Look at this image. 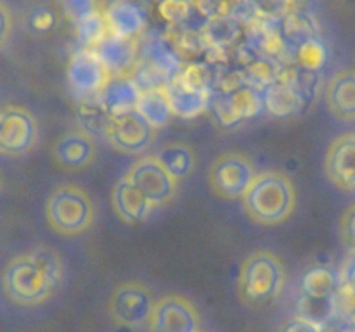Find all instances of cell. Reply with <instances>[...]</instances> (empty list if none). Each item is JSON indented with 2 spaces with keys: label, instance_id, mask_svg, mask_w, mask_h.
Instances as JSON below:
<instances>
[{
  "label": "cell",
  "instance_id": "cell-1",
  "mask_svg": "<svg viewBox=\"0 0 355 332\" xmlns=\"http://www.w3.org/2000/svg\"><path fill=\"white\" fill-rule=\"evenodd\" d=\"M64 275L62 258L54 248L38 246L14 256L2 273L7 297L19 306L45 303L58 290Z\"/></svg>",
  "mask_w": 355,
  "mask_h": 332
},
{
  "label": "cell",
  "instance_id": "cell-2",
  "mask_svg": "<svg viewBox=\"0 0 355 332\" xmlns=\"http://www.w3.org/2000/svg\"><path fill=\"white\" fill-rule=\"evenodd\" d=\"M241 201L250 220L263 227H274L293 214L297 206V189L286 173L269 169L257 173Z\"/></svg>",
  "mask_w": 355,
  "mask_h": 332
},
{
  "label": "cell",
  "instance_id": "cell-3",
  "mask_svg": "<svg viewBox=\"0 0 355 332\" xmlns=\"http://www.w3.org/2000/svg\"><path fill=\"white\" fill-rule=\"evenodd\" d=\"M286 284L279 256L260 249L246 256L238 273V296L246 306H263L277 299Z\"/></svg>",
  "mask_w": 355,
  "mask_h": 332
},
{
  "label": "cell",
  "instance_id": "cell-4",
  "mask_svg": "<svg viewBox=\"0 0 355 332\" xmlns=\"http://www.w3.org/2000/svg\"><path fill=\"white\" fill-rule=\"evenodd\" d=\"M45 220L61 235L75 237L89 230L96 220V204L85 189L73 183L55 187L45 203Z\"/></svg>",
  "mask_w": 355,
  "mask_h": 332
},
{
  "label": "cell",
  "instance_id": "cell-5",
  "mask_svg": "<svg viewBox=\"0 0 355 332\" xmlns=\"http://www.w3.org/2000/svg\"><path fill=\"white\" fill-rule=\"evenodd\" d=\"M255 176V166L248 156L241 152H224L211 161L208 185L220 199H243Z\"/></svg>",
  "mask_w": 355,
  "mask_h": 332
},
{
  "label": "cell",
  "instance_id": "cell-6",
  "mask_svg": "<svg viewBox=\"0 0 355 332\" xmlns=\"http://www.w3.org/2000/svg\"><path fill=\"white\" fill-rule=\"evenodd\" d=\"M340 279L324 266L309 270L302 282L300 315L324 325L336 310Z\"/></svg>",
  "mask_w": 355,
  "mask_h": 332
},
{
  "label": "cell",
  "instance_id": "cell-7",
  "mask_svg": "<svg viewBox=\"0 0 355 332\" xmlns=\"http://www.w3.org/2000/svg\"><path fill=\"white\" fill-rule=\"evenodd\" d=\"M38 121L19 104H0V154L24 156L37 145Z\"/></svg>",
  "mask_w": 355,
  "mask_h": 332
},
{
  "label": "cell",
  "instance_id": "cell-8",
  "mask_svg": "<svg viewBox=\"0 0 355 332\" xmlns=\"http://www.w3.org/2000/svg\"><path fill=\"white\" fill-rule=\"evenodd\" d=\"M155 303L151 289L146 284L130 280L114 287L107 303V311L114 324L123 327H141L149 322Z\"/></svg>",
  "mask_w": 355,
  "mask_h": 332
},
{
  "label": "cell",
  "instance_id": "cell-9",
  "mask_svg": "<svg viewBox=\"0 0 355 332\" xmlns=\"http://www.w3.org/2000/svg\"><path fill=\"white\" fill-rule=\"evenodd\" d=\"M125 175L144 192L155 208L168 204L179 190V182L163 166L156 154L137 159Z\"/></svg>",
  "mask_w": 355,
  "mask_h": 332
},
{
  "label": "cell",
  "instance_id": "cell-10",
  "mask_svg": "<svg viewBox=\"0 0 355 332\" xmlns=\"http://www.w3.org/2000/svg\"><path fill=\"white\" fill-rule=\"evenodd\" d=\"M106 138L111 147L123 154H141L156 138V128L137 109L113 114Z\"/></svg>",
  "mask_w": 355,
  "mask_h": 332
},
{
  "label": "cell",
  "instance_id": "cell-11",
  "mask_svg": "<svg viewBox=\"0 0 355 332\" xmlns=\"http://www.w3.org/2000/svg\"><path fill=\"white\" fill-rule=\"evenodd\" d=\"M149 332H201L196 304L180 294H168L155 303L148 322Z\"/></svg>",
  "mask_w": 355,
  "mask_h": 332
},
{
  "label": "cell",
  "instance_id": "cell-12",
  "mask_svg": "<svg viewBox=\"0 0 355 332\" xmlns=\"http://www.w3.org/2000/svg\"><path fill=\"white\" fill-rule=\"evenodd\" d=\"M68 83L82 99L101 95L110 83V69L97 57L96 52L82 48L68 64Z\"/></svg>",
  "mask_w": 355,
  "mask_h": 332
},
{
  "label": "cell",
  "instance_id": "cell-13",
  "mask_svg": "<svg viewBox=\"0 0 355 332\" xmlns=\"http://www.w3.org/2000/svg\"><path fill=\"white\" fill-rule=\"evenodd\" d=\"M324 172L336 189L355 194V131L333 138L324 156Z\"/></svg>",
  "mask_w": 355,
  "mask_h": 332
},
{
  "label": "cell",
  "instance_id": "cell-14",
  "mask_svg": "<svg viewBox=\"0 0 355 332\" xmlns=\"http://www.w3.org/2000/svg\"><path fill=\"white\" fill-rule=\"evenodd\" d=\"M52 156L59 166L71 172L89 168L97 158L96 140L85 130H73L61 135L52 147Z\"/></svg>",
  "mask_w": 355,
  "mask_h": 332
},
{
  "label": "cell",
  "instance_id": "cell-15",
  "mask_svg": "<svg viewBox=\"0 0 355 332\" xmlns=\"http://www.w3.org/2000/svg\"><path fill=\"white\" fill-rule=\"evenodd\" d=\"M111 206L125 223H141L156 210L141 189L128 178L121 176L111 190Z\"/></svg>",
  "mask_w": 355,
  "mask_h": 332
},
{
  "label": "cell",
  "instance_id": "cell-16",
  "mask_svg": "<svg viewBox=\"0 0 355 332\" xmlns=\"http://www.w3.org/2000/svg\"><path fill=\"white\" fill-rule=\"evenodd\" d=\"M326 104L336 120L355 121V69H343L329 80Z\"/></svg>",
  "mask_w": 355,
  "mask_h": 332
},
{
  "label": "cell",
  "instance_id": "cell-17",
  "mask_svg": "<svg viewBox=\"0 0 355 332\" xmlns=\"http://www.w3.org/2000/svg\"><path fill=\"white\" fill-rule=\"evenodd\" d=\"M111 35L121 38H132L141 33L146 26V16L137 3L130 0H114L104 14Z\"/></svg>",
  "mask_w": 355,
  "mask_h": 332
},
{
  "label": "cell",
  "instance_id": "cell-18",
  "mask_svg": "<svg viewBox=\"0 0 355 332\" xmlns=\"http://www.w3.org/2000/svg\"><path fill=\"white\" fill-rule=\"evenodd\" d=\"M141 93L142 90L135 80L116 78L110 80V83L104 86L101 100L111 111V114H121L137 109Z\"/></svg>",
  "mask_w": 355,
  "mask_h": 332
},
{
  "label": "cell",
  "instance_id": "cell-19",
  "mask_svg": "<svg viewBox=\"0 0 355 332\" xmlns=\"http://www.w3.org/2000/svg\"><path fill=\"white\" fill-rule=\"evenodd\" d=\"M158 159L177 182L189 178L196 169V154L186 142H170L158 151Z\"/></svg>",
  "mask_w": 355,
  "mask_h": 332
},
{
  "label": "cell",
  "instance_id": "cell-20",
  "mask_svg": "<svg viewBox=\"0 0 355 332\" xmlns=\"http://www.w3.org/2000/svg\"><path fill=\"white\" fill-rule=\"evenodd\" d=\"M137 111L155 128L165 127L168 123L170 116L173 114L172 104H170L168 99V92H166V85H158L142 90L141 99H139L137 104Z\"/></svg>",
  "mask_w": 355,
  "mask_h": 332
},
{
  "label": "cell",
  "instance_id": "cell-21",
  "mask_svg": "<svg viewBox=\"0 0 355 332\" xmlns=\"http://www.w3.org/2000/svg\"><path fill=\"white\" fill-rule=\"evenodd\" d=\"M170 104L173 113L182 118H193L203 113L208 106L207 89H191L180 83H170L166 85Z\"/></svg>",
  "mask_w": 355,
  "mask_h": 332
},
{
  "label": "cell",
  "instance_id": "cell-22",
  "mask_svg": "<svg viewBox=\"0 0 355 332\" xmlns=\"http://www.w3.org/2000/svg\"><path fill=\"white\" fill-rule=\"evenodd\" d=\"M76 118H78L80 128L85 130L87 133H90L92 137L94 135H104L106 137L113 114L104 106L103 100H97L96 97H89V99H82L78 102Z\"/></svg>",
  "mask_w": 355,
  "mask_h": 332
},
{
  "label": "cell",
  "instance_id": "cell-23",
  "mask_svg": "<svg viewBox=\"0 0 355 332\" xmlns=\"http://www.w3.org/2000/svg\"><path fill=\"white\" fill-rule=\"evenodd\" d=\"M92 52H96L97 57L104 62L110 71H120L127 68L134 59V44L128 38L110 35Z\"/></svg>",
  "mask_w": 355,
  "mask_h": 332
},
{
  "label": "cell",
  "instance_id": "cell-24",
  "mask_svg": "<svg viewBox=\"0 0 355 332\" xmlns=\"http://www.w3.org/2000/svg\"><path fill=\"white\" fill-rule=\"evenodd\" d=\"M263 104L272 114L286 116V114H291L297 109L298 104H300V97L288 85H272L267 89Z\"/></svg>",
  "mask_w": 355,
  "mask_h": 332
},
{
  "label": "cell",
  "instance_id": "cell-25",
  "mask_svg": "<svg viewBox=\"0 0 355 332\" xmlns=\"http://www.w3.org/2000/svg\"><path fill=\"white\" fill-rule=\"evenodd\" d=\"M263 106V99L252 89L236 90L231 97V111L236 116H252Z\"/></svg>",
  "mask_w": 355,
  "mask_h": 332
},
{
  "label": "cell",
  "instance_id": "cell-26",
  "mask_svg": "<svg viewBox=\"0 0 355 332\" xmlns=\"http://www.w3.org/2000/svg\"><path fill=\"white\" fill-rule=\"evenodd\" d=\"M66 16L75 24L99 14V0H61Z\"/></svg>",
  "mask_w": 355,
  "mask_h": 332
},
{
  "label": "cell",
  "instance_id": "cell-27",
  "mask_svg": "<svg viewBox=\"0 0 355 332\" xmlns=\"http://www.w3.org/2000/svg\"><path fill=\"white\" fill-rule=\"evenodd\" d=\"M326 59V50L318 40H307L302 42L300 50H298V61L302 66L309 69L321 68L322 62Z\"/></svg>",
  "mask_w": 355,
  "mask_h": 332
},
{
  "label": "cell",
  "instance_id": "cell-28",
  "mask_svg": "<svg viewBox=\"0 0 355 332\" xmlns=\"http://www.w3.org/2000/svg\"><path fill=\"white\" fill-rule=\"evenodd\" d=\"M191 6L187 0H163L159 3V14L163 19L170 21V23H180V21L187 19L191 16Z\"/></svg>",
  "mask_w": 355,
  "mask_h": 332
},
{
  "label": "cell",
  "instance_id": "cell-29",
  "mask_svg": "<svg viewBox=\"0 0 355 332\" xmlns=\"http://www.w3.org/2000/svg\"><path fill=\"white\" fill-rule=\"evenodd\" d=\"M340 239L349 251H355V203L343 211L338 223Z\"/></svg>",
  "mask_w": 355,
  "mask_h": 332
},
{
  "label": "cell",
  "instance_id": "cell-30",
  "mask_svg": "<svg viewBox=\"0 0 355 332\" xmlns=\"http://www.w3.org/2000/svg\"><path fill=\"white\" fill-rule=\"evenodd\" d=\"M28 23H30V28L33 31L45 33V31H51L55 26V14L49 7H37V9H33L30 12Z\"/></svg>",
  "mask_w": 355,
  "mask_h": 332
},
{
  "label": "cell",
  "instance_id": "cell-31",
  "mask_svg": "<svg viewBox=\"0 0 355 332\" xmlns=\"http://www.w3.org/2000/svg\"><path fill=\"white\" fill-rule=\"evenodd\" d=\"M279 332H322V325L304 315H295L284 322Z\"/></svg>",
  "mask_w": 355,
  "mask_h": 332
},
{
  "label": "cell",
  "instance_id": "cell-32",
  "mask_svg": "<svg viewBox=\"0 0 355 332\" xmlns=\"http://www.w3.org/2000/svg\"><path fill=\"white\" fill-rule=\"evenodd\" d=\"M10 33H12V14L6 3L0 2V48L9 42Z\"/></svg>",
  "mask_w": 355,
  "mask_h": 332
},
{
  "label": "cell",
  "instance_id": "cell-33",
  "mask_svg": "<svg viewBox=\"0 0 355 332\" xmlns=\"http://www.w3.org/2000/svg\"><path fill=\"white\" fill-rule=\"evenodd\" d=\"M340 284L347 286H355V251H349V256L343 261L342 270H340Z\"/></svg>",
  "mask_w": 355,
  "mask_h": 332
},
{
  "label": "cell",
  "instance_id": "cell-34",
  "mask_svg": "<svg viewBox=\"0 0 355 332\" xmlns=\"http://www.w3.org/2000/svg\"><path fill=\"white\" fill-rule=\"evenodd\" d=\"M3 187V176H2V173H0V189H2Z\"/></svg>",
  "mask_w": 355,
  "mask_h": 332
}]
</instances>
